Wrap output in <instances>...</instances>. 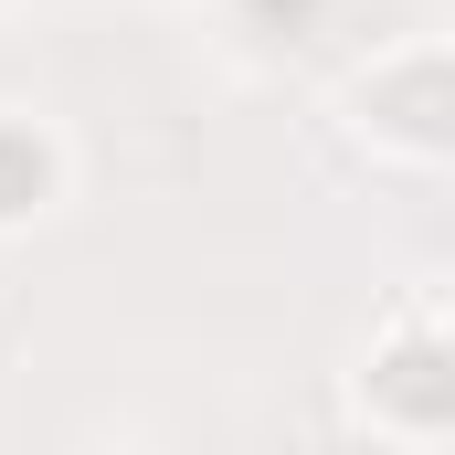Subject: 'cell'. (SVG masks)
I'll use <instances>...</instances> for the list:
<instances>
[{
	"instance_id": "cell-1",
	"label": "cell",
	"mask_w": 455,
	"mask_h": 455,
	"mask_svg": "<svg viewBox=\"0 0 455 455\" xmlns=\"http://www.w3.org/2000/svg\"><path fill=\"white\" fill-rule=\"evenodd\" d=\"M53 202H64V138H53V127H32V116H11V107H0V233L43 223Z\"/></svg>"
}]
</instances>
